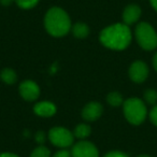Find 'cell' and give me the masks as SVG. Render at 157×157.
<instances>
[{
    "instance_id": "obj_1",
    "label": "cell",
    "mask_w": 157,
    "mask_h": 157,
    "mask_svg": "<svg viewBox=\"0 0 157 157\" xmlns=\"http://www.w3.org/2000/svg\"><path fill=\"white\" fill-rule=\"evenodd\" d=\"M131 30L124 23L110 25L105 27L99 36V40L105 48L111 50H125L131 42Z\"/></svg>"
},
{
    "instance_id": "obj_2",
    "label": "cell",
    "mask_w": 157,
    "mask_h": 157,
    "mask_svg": "<svg viewBox=\"0 0 157 157\" xmlns=\"http://www.w3.org/2000/svg\"><path fill=\"white\" fill-rule=\"evenodd\" d=\"M44 25L48 33L53 37H63L71 28V22L68 14L60 8H52L44 18Z\"/></svg>"
},
{
    "instance_id": "obj_3",
    "label": "cell",
    "mask_w": 157,
    "mask_h": 157,
    "mask_svg": "<svg viewBox=\"0 0 157 157\" xmlns=\"http://www.w3.org/2000/svg\"><path fill=\"white\" fill-rule=\"evenodd\" d=\"M123 110L126 120L132 125H140L147 116L146 105L139 98H129L123 103Z\"/></svg>"
},
{
    "instance_id": "obj_4",
    "label": "cell",
    "mask_w": 157,
    "mask_h": 157,
    "mask_svg": "<svg viewBox=\"0 0 157 157\" xmlns=\"http://www.w3.org/2000/svg\"><path fill=\"white\" fill-rule=\"evenodd\" d=\"M137 42L143 50L153 51L157 48V33L148 23L142 22L137 25L135 30Z\"/></svg>"
},
{
    "instance_id": "obj_5",
    "label": "cell",
    "mask_w": 157,
    "mask_h": 157,
    "mask_svg": "<svg viewBox=\"0 0 157 157\" xmlns=\"http://www.w3.org/2000/svg\"><path fill=\"white\" fill-rule=\"evenodd\" d=\"M48 139L55 146L65 148L72 145L74 135L65 127H54L48 132Z\"/></svg>"
},
{
    "instance_id": "obj_6",
    "label": "cell",
    "mask_w": 157,
    "mask_h": 157,
    "mask_svg": "<svg viewBox=\"0 0 157 157\" xmlns=\"http://www.w3.org/2000/svg\"><path fill=\"white\" fill-rule=\"evenodd\" d=\"M71 155L72 157H99V152L90 142L80 141L73 145Z\"/></svg>"
},
{
    "instance_id": "obj_7",
    "label": "cell",
    "mask_w": 157,
    "mask_h": 157,
    "mask_svg": "<svg viewBox=\"0 0 157 157\" xmlns=\"http://www.w3.org/2000/svg\"><path fill=\"white\" fill-rule=\"evenodd\" d=\"M148 76V67L144 61L136 60L129 68V78L136 83H142Z\"/></svg>"
},
{
    "instance_id": "obj_8",
    "label": "cell",
    "mask_w": 157,
    "mask_h": 157,
    "mask_svg": "<svg viewBox=\"0 0 157 157\" xmlns=\"http://www.w3.org/2000/svg\"><path fill=\"white\" fill-rule=\"evenodd\" d=\"M20 94L23 99L27 101H33L39 97L40 88L37 83L30 80L22 82L20 85Z\"/></svg>"
},
{
    "instance_id": "obj_9",
    "label": "cell",
    "mask_w": 157,
    "mask_h": 157,
    "mask_svg": "<svg viewBox=\"0 0 157 157\" xmlns=\"http://www.w3.org/2000/svg\"><path fill=\"white\" fill-rule=\"evenodd\" d=\"M103 111L102 105L96 101L88 102L82 110V117L87 122H94L97 121L101 116Z\"/></svg>"
},
{
    "instance_id": "obj_10",
    "label": "cell",
    "mask_w": 157,
    "mask_h": 157,
    "mask_svg": "<svg viewBox=\"0 0 157 157\" xmlns=\"http://www.w3.org/2000/svg\"><path fill=\"white\" fill-rule=\"evenodd\" d=\"M140 16H141V9L137 5L127 6L123 12V21H124V24H126L127 26L138 22Z\"/></svg>"
},
{
    "instance_id": "obj_11",
    "label": "cell",
    "mask_w": 157,
    "mask_h": 157,
    "mask_svg": "<svg viewBox=\"0 0 157 157\" xmlns=\"http://www.w3.org/2000/svg\"><path fill=\"white\" fill-rule=\"evenodd\" d=\"M33 111L37 115L42 117H51L56 113V105L50 101H41L35 105Z\"/></svg>"
},
{
    "instance_id": "obj_12",
    "label": "cell",
    "mask_w": 157,
    "mask_h": 157,
    "mask_svg": "<svg viewBox=\"0 0 157 157\" xmlns=\"http://www.w3.org/2000/svg\"><path fill=\"white\" fill-rule=\"evenodd\" d=\"M72 33H73L74 37L78 38V39H83L90 35V28L84 23H78L72 26Z\"/></svg>"
},
{
    "instance_id": "obj_13",
    "label": "cell",
    "mask_w": 157,
    "mask_h": 157,
    "mask_svg": "<svg viewBox=\"0 0 157 157\" xmlns=\"http://www.w3.org/2000/svg\"><path fill=\"white\" fill-rule=\"evenodd\" d=\"M90 132H92V128L87 124H80L75 127L73 135L78 139H85L90 135Z\"/></svg>"
},
{
    "instance_id": "obj_14",
    "label": "cell",
    "mask_w": 157,
    "mask_h": 157,
    "mask_svg": "<svg viewBox=\"0 0 157 157\" xmlns=\"http://www.w3.org/2000/svg\"><path fill=\"white\" fill-rule=\"evenodd\" d=\"M0 78L5 83L7 84H14L16 82V73L14 72V70L10 69V68H6L1 71L0 73Z\"/></svg>"
},
{
    "instance_id": "obj_15",
    "label": "cell",
    "mask_w": 157,
    "mask_h": 157,
    "mask_svg": "<svg viewBox=\"0 0 157 157\" xmlns=\"http://www.w3.org/2000/svg\"><path fill=\"white\" fill-rule=\"evenodd\" d=\"M107 101L110 105H112V107H120L121 105L124 103L123 96L117 92L110 93V94L107 96Z\"/></svg>"
},
{
    "instance_id": "obj_16",
    "label": "cell",
    "mask_w": 157,
    "mask_h": 157,
    "mask_svg": "<svg viewBox=\"0 0 157 157\" xmlns=\"http://www.w3.org/2000/svg\"><path fill=\"white\" fill-rule=\"evenodd\" d=\"M144 100L147 105H157V92L155 90H146L144 92Z\"/></svg>"
},
{
    "instance_id": "obj_17",
    "label": "cell",
    "mask_w": 157,
    "mask_h": 157,
    "mask_svg": "<svg viewBox=\"0 0 157 157\" xmlns=\"http://www.w3.org/2000/svg\"><path fill=\"white\" fill-rule=\"evenodd\" d=\"M30 157H51V152L45 146H39L33 151Z\"/></svg>"
},
{
    "instance_id": "obj_18",
    "label": "cell",
    "mask_w": 157,
    "mask_h": 157,
    "mask_svg": "<svg viewBox=\"0 0 157 157\" xmlns=\"http://www.w3.org/2000/svg\"><path fill=\"white\" fill-rule=\"evenodd\" d=\"M16 3L20 8L25 10L31 9V8L36 7L37 3L39 2V0H15Z\"/></svg>"
},
{
    "instance_id": "obj_19",
    "label": "cell",
    "mask_w": 157,
    "mask_h": 157,
    "mask_svg": "<svg viewBox=\"0 0 157 157\" xmlns=\"http://www.w3.org/2000/svg\"><path fill=\"white\" fill-rule=\"evenodd\" d=\"M150 120L153 125L157 126V105H153L152 110L150 111Z\"/></svg>"
},
{
    "instance_id": "obj_20",
    "label": "cell",
    "mask_w": 157,
    "mask_h": 157,
    "mask_svg": "<svg viewBox=\"0 0 157 157\" xmlns=\"http://www.w3.org/2000/svg\"><path fill=\"white\" fill-rule=\"evenodd\" d=\"M103 157H128V155L120 151H112V152L107 153Z\"/></svg>"
},
{
    "instance_id": "obj_21",
    "label": "cell",
    "mask_w": 157,
    "mask_h": 157,
    "mask_svg": "<svg viewBox=\"0 0 157 157\" xmlns=\"http://www.w3.org/2000/svg\"><path fill=\"white\" fill-rule=\"evenodd\" d=\"M53 157H72V155H71V152H69V151L61 150V151H58Z\"/></svg>"
},
{
    "instance_id": "obj_22",
    "label": "cell",
    "mask_w": 157,
    "mask_h": 157,
    "mask_svg": "<svg viewBox=\"0 0 157 157\" xmlns=\"http://www.w3.org/2000/svg\"><path fill=\"white\" fill-rule=\"evenodd\" d=\"M36 141L38 143H44V141H45V133L43 131H38L36 133Z\"/></svg>"
},
{
    "instance_id": "obj_23",
    "label": "cell",
    "mask_w": 157,
    "mask_h": 157,
    "mask_svg": "<svg viewBox=\"0 0 157 157\" xmlns=\"http://www.w3.org/2000/svg\"><path fill=\"white\" fill-rule=\"evenodd\" d=\"M153 67H154V70L157 72V52L155 53V55L153 56Z\"/></svg>"
},
{
    "instance_id": "obj_24",
    "label": "cell",
    "mask_w": 157,
    "mask_h": 157,
    "mask_svg": "<svg viewBox=\"0 0 157 157\" xmlns=\"http://www.w3.org/2000/svg\"><path fill=\"white\" fill-rule=\"evenodd\" d=\"M0 157H18L17 155L13 154V153H1Z\"/></svg>"
},
{
    "instance_id": "obj_25",
    "label": "cell",
    "mask_w": 157,
    "mask_h": 157,
    "mask_svg": "<svg viewBox=\"0 0 157 157\" xmlns=\"http://www.w3.org/2000/svg\"><path fill=\"white\" fill-rule=\"evenodd\" d=\"M0 2H1V5H3V6H10L12 2H13V0H0Z\"/></svg>"
},
{
    "instance_id": "obj_26",
    "label": "cell",
    "mask_w": 157,
    "mask_h": 157,
    "mask_svg": "<svg viewBox=\"0 0 157 157\" xmlns=\"http://www.w3.org/2000/svg\"><path fill=\"white\" fill-rule=\"evenodd\" d=\"M151 5H152V7L154 8V10L157 12V0H150Z\"/></svg>"
},
{
    "instance_id": "obj_27",
    "label": "cell",
    "mask_w": 157,
    "mask_h": 157,
    "mask_svg": "<svg viewBox=\"0 0 157 157\" xmlns=\"http://www.w3.org/2000/svg\"><path fill=\"white\" fill-rule=\"evenodd\" d=\"M137 157H152L150 155H146V154H141V155H138Z\"/></svg>"
}]
</instances>
